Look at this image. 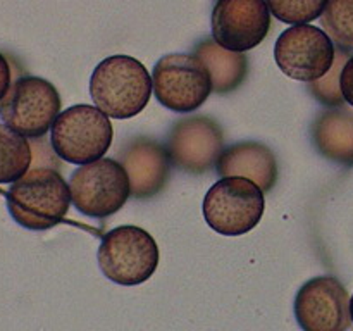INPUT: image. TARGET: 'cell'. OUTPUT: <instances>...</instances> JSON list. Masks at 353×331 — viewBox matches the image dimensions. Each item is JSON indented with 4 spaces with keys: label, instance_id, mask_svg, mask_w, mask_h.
<instances>
[{
    "label": "cell",
    "instance_id": "cell-1",
    "mask_svg": "<svg viewBox=\"0 0 353 331\" xmlns=\"http://www.w3.org/2000/svg\"><path fill=\"white\" fill-rule=\"evenodd\" d=\"M90 95L105 116L130 119L147 107L152 97V76L138 59L110 55L93 69Z\"/></svg>",
    "mask_w": 353,
    "mask_h": 331
},
{
    "label": "cell",
    "instance_id": "cell-2",
    "mask_svg": "<svg viewBox=\"0 0 353 331\" xmlns=\"http://www.w3.org/2000/svg\"><path fill=\"white\" fill-rule=\"evenodd\" d=\"M71 205L65 179L55 169L37 168L21 176L7 192V209L19 226L45 231L57 226Z\"/></svg>",
    "mask_w": 353,
    "mask_h": 331
},
{
    "label": "cell",
    "instance_id": "cell-3",
    "mask_svg": "<svg viewBox=\"0 0 353 331\" xmlns=\"http://www.w3.org/2000/svg\"><path fill=\"white\" fill-rule=\"evenodd\" d=\"M110 117L88 103L61 110L50 126V145L55 155L69 164H88L102 159L112 145Z\"/></svg>",
    "mask_w": 353,
    "mask_h": 331
},
{
    "label": "cell",
    "instance_id": "cell-4",
    "mask_svg": "<svg viewBox=\"0 0 353 331\" xmlns=\"http://www.w3.org/2000/svg\"><path fill=\"white\" fill-rule=\"evenodd\" d=\"M159 247L147 230L133 224L107 231L100 241L97 261L107 279L121 286L148 281L159 265Z\"/></svg>",
    "mask_w": 353,
    "mask_h": 331
},
{
    "label": "cell",
    "instance_id": "cell-5",
    "mask_svg": "<svg viewBox=\"0 0 353 331\" xmlns=\"http://www.w3.org/2000/svg\"><path fill=\"white\" fill-rule=\"evenodd\" d=\"M264 210V192L241 176H226L214 183L202 203L205 223L223 237H241L252 231Z\"/></svg>",
    "mask_w": 353,
    "mask_h": 331
},
{
    "label": "cell",
    "instance_id": "cell-6",
    "mask_svg": "<svg viewBox=\"0 0 353 331\" xmlns=\"http://www.w3.org/2000/svg\"><path fill=\"white\" fill-rule=\"evenodd\" d=\"M152 92L162 107L178 114L199 110L212 93L205 64L195 54H168L152 69Z\"/></svg>",
    "mask_w": 353,
    "mask_h": 331
},
{
    "label": "cell",
    "instance_id": "cell-7",
    "mask_svg": "<svg viewBox=\"0 0 353 331\" xmlns=\"http://www.w3.org/2000/svg\"><path fill=\"white\" fill-rule=\"evenodd\" d=\"M69 193L76 209L93 219L116 214L130 199V179L116 159H97L76 169L69 178Z\"/></svg>",
    "mask_w": 353,
    "mask_h": 331
},
{
    "label": "cell",
    "instance_id": "cell-8",
    "mask_svg": "<svg viewBox=\"0 0 353 331\" xmlns=\"http://www.w3.org/2000/svg\"><path fill=\"white\" fill-rule=\"evenodd\" d=\"M61 112V95L50 81L23 76L10 85L0 102L3 124L26 138H43Z\"/></svg>",
    "mask_w": 353,
    "mask_h": 331
},
{
    "label": "cell",
    "instance_id": "cell-9",
    "mask_svg": "<svg viewBox=\"0 0 353 331\" xmlns=\"http://www.w3.org/2000/svg\"><path fill=\"white\" fill-rule=\"evenodd\" d=\"M336 47L323 28L312 24H292L274 45V61L288 78L312 83L331 69Z\"/></svg>",
    "mask_w": 353,
    "mask_h": 331
},
{
    "label": "cell",
    "instance_id": "cell-10",
    "mask_svg": "<svg viewBox=\"0 0 353 331\" xmlns=\"http://www.w3.org/2000/svg\"><path fill=\"white\" fill-rule=\"evenodd\" d=\"M164 147L172 166L190 174H202L216 168L224 147V134L219 123L210 117H185L169 131Z\"/></svg>",
    "mask_w": 353,
    "mask_h": 331
},
{
    "label": "cell",
    "instance_id": "cell-11",
    "mask_svg": "<svg viewBox=\"0 0 353 331\" xmlns=\"http://www.w3.org/2000/svg\"><path fill=\"white\" fill-rule=\"evenodd\" d=\"M348 292L334 276H316L300 286L295 297V317L303 331H348Z\"/></svg>",
    "mask_w": 353,
    "mask_h": 331
},
{
    "label": "cell",
    "instance_id": "cell-12",
    "mask_svg": "<svg viewBox=\"0 0 353 331\" xmlns=\"http://www.w3.org/2000/svg\"><path fill=\"white\" fill-rule=\"evenodd\" d=\"M271 28L265 0H217L212 10V40L231 52L252 50Z\"/></svg>",
    "mask_w": 353,
    "mask_h": 331
},
{
    "label": "cell",
    "instance_id": "cell-13",
    "mask_svg": "<svg viewBox=\"0 0 353 331\" xmlns=\"http://www.w3.org/2000/svg\"><path fill=\"white\" fill-rule=\"evenodd\" d=\"M119 164L130 179L134 199H152L162 192L171 172V161L164 145L147 137L131 138L117 152Z\"/></svg>",
    "mask_w": 353,
    "mask_h": 331
},
{
    "label": "cell",
    "instance_id": "cell-14",
    "mask_svg": "<svg viewBox=\"0 0 353 331\" xmlns=\"http://www.w3.org/2000/svg\"><path fill=\"white\" fill-rule=\"evenodd\" d=\"M217 174L241 176L254 181L264 193L271 192L278 181V164L268 145L247 140L223 148L216 162Z\"/></svg>",
    "mask_w": 353,
    "mask_h": 331
},
{
    "label": "cell",
    "instance_id": "cell-15",
    "mask_svg": "<svg viewBox=\"0 0 353 331\" xmlns=\"http://www.w3.org/2000/svg\"><path fill=\"white\" fill-rule=\"evenodd\" d=\"M312 140L321 155L340 164L353 162V114L345 109L324 110L312 124Z\"/></svg>",
    "mask_w": 353,
    "mask_h": 331
},
{
    "label": "cell",
    "instance_id": "cell-16",
    "mask_svg": "<svg viewBox=\"0 0 353 331\" xmlns=\"http://www.w3.org/2000/svg\"><path fill=\"white\" fill-rule=\"evenodd\" d=\"M195 55L205 64L212 92L219 95L234 92L247 79L248 59L241 52L226 50L214 40H202L195 47Z\"/></svg>",
    "mask_w": 353,
    "mask_h": 331
},
{
    "label": "cell",
    "instance_id": "cell-17",
    "mask_svg": "<svg viewBox=\"0 0 353 331\" xmlns=\"http://www.w3.org/2000/svg\"><path fill=\"white\" fill-rule=\"evenodd\" d=\"M33 152L26 137L0 123V185H12L31 168Z\"/></svg>",
    "mask_w": 353,
    "mask_h": 331
},
{
    "label": "cell",
    "instance_id": "cell-18",
    "mask_svg": "<svg viewBox=\"0 0 353 331\" xmlns=\"http://www.w3.org/2000/svg\"><path fill=\"white\" fill-rule=\"evenodd\" d=\"M321 26L340 50H353V0H327Z\"/></svg>",
    "mask_w": 353,
    "mask_h": 331
},
{
    "label": "cell",
    "instance_id": "cell-19",
    "mask_svg": "<svg viewBox=\"0 0 353 331\" xmlns=\"http://www.w3.org/2000/svg\"><path fill=\"white\" fill-rule=\"evenodd\" d=\"M269 12L286 24H309L321 17L327 0H265Z\"/></svg>",
    "mask_w": 353,
    "mask_h": 331
},
{
    "label": "cell",
    "instance_id": "cell-20",
    "mask_svg": "<svg viewBox=\"0 0 353 331\" xmlns=\"http://www.w3.org/2000/svg\"><path fill=\"white\" fill-rule=\"evenodd\" d=\"M347 59H348V52L336 48L334 62L333 66H331L330 71H327L323 78L317 79V81L309 83V90L312 92V95L316 97L319 102H323L324 106H330V107L343 106L345 100L340 92V72Z\"/></svg>",
    "mask_w": 353,
    "mask_h": 331
},
{
    "label": "cell",
    "instance_id": "cell-21",
    "mask_svg": "<svg viewBox=\"0 0 353 331\" xmlns=\"http://www.w3.org/2000/svg\"><path fill=\"white\" fill-rule=\"evenodd\" d=\"M340 92L345 102L353 107V55L345 61L340 72Z\"/></svg>",
    "mask_w": 353,
    "mask_h": 331
},
{
    "label": "cell",
    "instance_id": "cell-22",
    "mask_svg": "<svg viewBox=\"0 0 353 331\" xmlns=\"http://www.w3.org/2000/svg\"><path fill=\"white\" fill-rule=\"evenodd\" d=\"M10 85H12V72H10V64L6 59V55L0 52V102L3 97L9 92Z\"/></svg>",
    "mask_w": 353,
    "mask_h": 331
},
{
    "label": "cell",
    "instance_id": "cell-23",
    "mask_svg": "<svg viewBox=\"0 0 353 331\" xmlns=\"http://www.w3.org/2000/svg\"><path fill=\"white\" fill-rule=\"evenodd\" d=\"M348 309H350V319H352V323H353V295H352V299H350V303H348Z\"/></svg>",
    "mask_w": 353,
    "mask_h": 331
}]
</instances>
